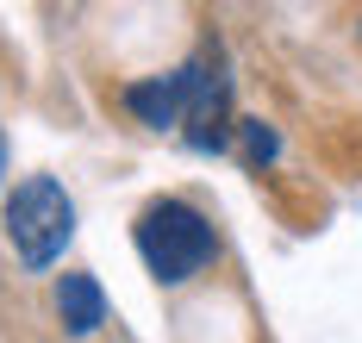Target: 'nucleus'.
Here are the masks:
<instances>
[{
    "label": "nucleus",
    "instance_id": "obj_1",
    "mask_svg": "<svg viewBox=\"0 0 362 343\" xmlns=\"http://www.w3.org/2000/svg\"><path fill=\"white\" fill-rule=\"evenodd\" d=\"M132 237H138L144 268L163 287L194 281V275L218 256V231L206 225V212L187 206V200H175V193H169V200H150L144 212H138V225H132Z\"/></svg>",
    "mask_w": 362,
    "mask_h": 343
},
{
    "label": "nucleus",
    "instance_id": "obj_6",
    "mask_svg": "<svg viewBox=\"0 0 362 343\" xmlns=\"http://www.w3.org/2000/svg\"><path fill=\"white\" fill-rule=\"evenodd\" d=\"M238 131H244V156H250V162H275V150H281V144H275V131H269L262 119H244Z\"/></svg>",
    "mask_w": 362,
    "mask_h": 343
},
{
    "label": "nucleus",
    "instance_id": "obj_3",
    "mask_svg": "<svg viewBox=\"0 0 362 343\" xmlns=\"http://www.w3.org/2000/svg\"><path fill=\"white\" fill-rule=\"evenodd\" d=\"M187 76V144L194 150H225V113H231V81H225V63L218 50H200L194 63H181Z\"/></svg>",
    "mask_w": 362,
    "mask_h": 343
},
{
    "label": "nucleus",
    "instance_id": "obj_5",
    "mask_svg": "<svg viewBox=\"0 0 362 343\" xmlns=\"http://www.w3.org/2000/svg\"><path fill=\"white\" fill-rule=\"evenodd\" d=\"M57 318H63L69 337H94V331L107 325V294H100V281H94V275H63V281H57Z\"/></svg>",
    "mask_w": 362,
    "mask_h": 343
},
{
    "label": "nucleus",
    "instance_id": "obj_2",
    "mask_svg": "<svg viewBox=\"0 0 362 343\" xmlns=\"http://www.w3.org/2000/svg\"><path fill=\"white\" fill-rule=\"evenodd\" d=\"M6 237L19 250L25 268H50L75 237V200L63 193V181L50 175H25L6 193Z\"/></svg>",
    "mask_w": 362,
    "mask_h": 343
},
{
    "label": "nucleus",
    "instance_id": "obj_7",
    "mask_svg": "<svg viewBox=\"0 0 362 343\" xmlns=\"http://www.w3.org/2000/svg\"><path fill=\"white\" fill-rule=\"evenodd\" d=\"M0 175H6V131H0Z\"/></svg>",
    "mask_w": 362,
    "mask_h": 343
},
{
    "label": "nucleus",
    "instance_id": "obj_4",
    "mask_svg": "<svg viewBox=\"0 0 362 343\" xmlns=\"http://www.w3.org/2000/svg\"><path fill=\"white\" fill-rule=\"evenodd\" d=\"M125 113L138 119V125H150V131H169V125H181L187 119V76H144L125 88Z\"/></svg>",
    "mask_w": 362,
    "mask_h": 343
}]
</instances>
